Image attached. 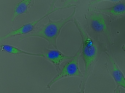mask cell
<instances>
[{
	"mask_svg": "<svg viewBox=\"0 0 125 93\" xmlns=\"http://www.w3.org/2000/svg\"><path fill=\"white\" fill-rule=\"evenodd\" d=\"M73 23L76 26L82 39V52L81 57L84 63L85 71L79 85V92L84 93L87 82L92 74L94 69L101 55L107 49L106 43L101 42L100 39L91 36L75 18Z\"/></svg>",
	"mask_w": 125,
	"mask_h": 93,
	"instance_id": "obj_1",
	"label": "cell"
},
{
	"mask_svg": "<svg viewBox=\"0 0 125 93\" xmlns=\"http://www.w3.org/2000/svg\"><path fill=\"white\" fill-rule=\"evenodd\" d=\"M44 55L43 58L49 62L55 67L57 73L61 70V64L62 62L71 59L73 56H67L58 49L51 50L45 48L41 53Z\"/></svg>",
	"mask_w": 125,
	"mask_h": 93,
	"instance_id": "obj_7",
	"label": "cell"
},
{
	"mask_svg": "<svg viewBox=\"0 0 125 93\" xmlns=\"http://www.w3.org/2000/svg\"><path fill=\"white\" fill-rule=\"evenodd\" d=\"M74 8L73 12L69 16L57 21L52 20L49 17H48L49 21L47 24H41L38 27H36L32 32L20 36L19 41L20 42L31 37L40 38L47 41L49 47L52 46L56 49H58L57 40L61 34L62 30L68 23L74 22L76 12V7Z\"/></svg>",
	"mask_w": 125,
	"mask_h": 93,
	"instance_id": "obj_3",
	"label": "cell"
},
{
	"mask_svg": "<svg viewBox=\"0 0 125 93\" xmlns=\"http://www.w3.org/2000/svg\"><path fill=\"white\" fill-rule=\"evenodd\" d=\"M82 52V47H80L75 55L72 58L66 61L60 71L52 79L46 86L47 89L51 90L52 86L60 80L71 77H77L83 78L84 74L82 73L79 68V60Z\"/></svg>",
	"mask_w": 125,
	"mask_h": 93,
	"instance_id": "obj_4",
	"label": "cell"
},
{
	"mask_svg": "<svg viewBox=\"0 0 125 93\" xmlns=\"http://www.w3.org/2000/svg\"><path fill=\"white\" fill-rule=\"evenodd\" d=\"M57 11V10H54L53 11L50 12H47L45 15L42 17L40 19L37 20H35L32 22L25 24L16 30H14L10 31L9 33H8L6 35L1 37V39H0V40H1V43L3 42L4 41L9 39H11L17 36L20 37V36H22L30 33L36 28V26L38 25V24L40 22L44 20V19H45L46 18H47L48 17H49L50 15L52 14Z\"/></svg>",
	"mask_w": 125,
	"mask_h": 93,
	"instance_id": "obj_6",
	"label": "cell"
},
{
	"mask_svg": "<svg viewBox=\"0 0 125 93\" xmlns=\"http://www.w3.org/2000/svg\"><path fill=\"white\" fill-rule=\"evenodd\" d=\"M81 0H62V7L66 9L77 7L80 4Z\"/></svg>",
	"mask_w": 125,
	"mask_h": 93,
	"instance_id": "obj_11",
	"label": "cell"
},
{
	"mask_svg": "<svg viewBox=\"0 0 125 93\" xmlns=\"http://www.w3.org/2000/svg\"><path fill=\"white\" fill-rule=\"evenodd\" d=\"M1 48V51L3 52H6L7 53L13 55H25L30 56H34L37 57L43 58L44 55L42 53H33L28 52L25 51H23L18 48L15 46H13L9 45L2 44L0 46Z\"/></svg>",
	"mask_w": 125,
	"mask_h": 93,
	"instance_id": "obj_10",
	"label": "cell"
},
{
	"mask_svg": "<svg viewBox=\"0 0 125 93\" xmlns=\"http://www.w3.org/2000/svg\"><path fill=\"white\" fill-rule=\"evenodd\" d=\"M122 49L124 52H125V45H123V46L122 47Z\"/></svg>",
	"mask_w": 125,
	"mask_h": 93,
	"instance_id": "obj_14",
	"label": "cell"
},
{
	"mask_svg": "<svg viewBox=\"0 0 125 93\" xmlns=\"http://www.w3.org/2000/svg\"><path fill=\"white\" fill-rule=\"evenodd\" d=\"M98 11L103 14L107 15L112 22L124 16H125V1L120 2L112 7L100 9Z\"/></svg>",
	"mask_w": 125,
	"mask_h": 93,
	"instance_id": "obj_8",
	"label": "cell"
},
{
	"mask_svg": "<svg viewBox=\"0 0 125 93\" xmlns=\"http://www.w3.org/2000/svg\"><path fill=\"white\" fill-rule=\"evenodd\" d=\"M58 1V0H53L52 1V3H51V4L49 6V8L48 10V11L47 12H52V11H53L54 10H57V11H60V10H64L66 9L64 7H57L55 6V4Z\"/></svg>",
	"mask_w": 125,
	"mask_h": 93,
	"instance_id": "obj_12",
	"label": "cell"
},
{
	"mask_svg": "<svg viewBox=\"0 0 125 93\" xmlns=\"http://www.w3.org/2000/svg\"><path fill=\"white\" fill-rule=\"evenodd\" d=\"M121 1L122 0H91L89 3L88 6L91 7V6H95V5H96V4L102 2H104V1H109V2H111L115 3H118L121 2Z\"/></svg>",
	"mask_w": 125,
	"mask_h": 93,
	"instance_id": "obj_13",
	"label": "cell"
},
{
	"mask_svg": "<svg viewBox=\"0 0 125 93\" xmlns=\"http://www.w3.org/2000/svg\"><path fill=\"white\" fill-rule=\"evenodd\" d=\"M35 0H21L14 7L11 22L14 25L16 19L22 14L28 15L29 10L34 6Z\"/></svg>",
	"mask_w": 125,
	"mask_h": 93,
	"instance_id": "obj_9",
	"label": "cell"
},
{
	"mask_svg": "<svg viewBox=\"0 0 125 93\" xmlns=\"http://www.w3.org/2000/svg\"><path fill=\"white\" fill-rule=\"evenodd\" d=\"M105 53L107 56L105 69L114 79L116 85L114 93H121L120 88L125 90V76L110 52L107 50Z\"/></svg>",
	"mask_w": 125,
	"mask_h": 93,
	"instance_id": "obj_5",
	"label": "cell"
},
{
	"mask_svg": "<svg viewBox=\"0 0 125 93\" xmlns=\"http://www.w3.org/2000/svg\"><path fill=\"white\" fill-rule=\"evenodd\" d=\"M86 21L85 26L87 32L92 37L100 39L102 37L106 40L107 47L113 44V36L111 30V21L109 17L99 12L95 6L89 7L85 15Z\"/></svg>",
	"mask_w": 125,
	"mask_h": 93,
	"instance_id": "obj_2",
	"label": "cell"
}]
</instances>
